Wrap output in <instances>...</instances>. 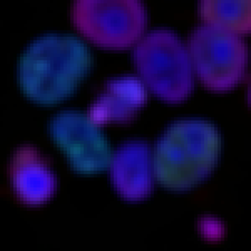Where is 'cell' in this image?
I'll use <instances>...</instances> for the list:
<instances>
[{
	"instance_id": "1",
	"label": "cell",
	"mask_w": 251,
	"mask_h": 251,
	"mask_svg": "<svg viewBox=\"0 0 251 251\" xmlns=\"http://www.w3.org/2000/svg\"><path fill=\"white\" fill-rule=\"evenodd\" d=\"M90 61L84 44L70 36L49 35L34 41L20 59V87L30 99L55 103L71 93Z\"/></svg>"
},
{
	"instance_id": "2",
	"label": "cell",
	"mask_w": 251,
	"mask_h": 251,
	"mask_svg": "<svg viewBox=\"0 0 251 251\" xmlns=\"http://www.w3.org/2000/svg\"><path fill=\"white\" fill-rule=\"evenodd\" d=\"M218 145V134L210 124L195 120L174 124L152 151L156 180L173 190L193 187L207 171Z\"/></svg>"
},
{
	"instance_id": "3",
	"label": "cell",
	"mask_w": 251,
	"mask_h": 251,
	"mask_svg": "<svg viewBox=\"0 0 251 251\" xmlns=\"http://www.w3.org/2000/svg\"><path fill=\"white\" fill-rule=\"evenodd\" d=\"M133 62L142 84L160 100L177 103L190 94L194 72L187 47L174 32L157 29L136 43Z\"/></svg>"
},
{
	"instance_id": "4",
	"label": "cell",
	"mask_w": 251,
	"mask_h": 251,
	"mask_svg": "<svg viewBox=\"0 0 251 251\" xmlns=\"http://www.w3.org/2000/svg\"><path fill=\"white\" fill-rule=\"evenodd\" d=\"M72 18L84 37L101 47L114 50L137 43L146 21L141 0H75Z\"/></svg>"
},
{
	"instance_id": "5",
	"label": "cell",
	"mask_w": 251,
	"mask_h": 251,
	"mask_svg": "<svg viewBox=\"0 0 251 251\" xmlns=\"http://www.w3.org/2000/svg\"><path fill=\"white\" fill-rule=\"evenodd\" d=\"M187 49L194 73L207 88L226 90L242 77L247 50L239 34L206 24L191 33Z\"/></svg>"
},
{
	"instance_id": "6",
	"label": "cell",
	"mask_w": 251,
	"mask_h": 251,
	"mask_svg": "<svg viewBox=\"0 0 251 251\" xmlns=\"http://www.w3.org/2000/svg\"><path fill=\"white\" fill-rule=\"evenodd\" d=\"M90 116L73 111L57 114L50 125L56 144L76 171L90 174L109 167L113 153Z\"/></svg>"
},
{
	"instance_id": "7",
	"label": "cell",
	"mask_w": 251,
	"mask_h": 251,
	"mask_svg": "<svg viewBox=\"0 0 251 251\" xmlns=\"http://www.w3.org/2000/svg\"><path fill=\"white\" fill-rule=\"evenodd\" d=\"M109 168L117 192L127 200L146 197L156 180L153 151L142 142H129L121 146L113 153Z\"/></svg>"
},
{
	"instance_id": "8",
	"label": "cell",
	"mask_w": 251,
	"mask_h": 251,
	"mask_svg": "<svg viewBox=\"0 0 251 251\" xmlns=\"http://www.w3.org/2000/svg\"><path fill=\"white\" fill-rule=\"evenodd\" d=\"M13 188L20 199L37 204L53 194L56 181L50 168L33 148L23 147L14 154L10 165Z\"/></svg>"
},
{
	"instance_id": "9",
	"label": "cell",
	"mask_w": 251,
	"mask_h": 251,
	"mask_svg": "<svg viewBox=\"0 0 251 251\" xmlns=\"http://www.w3.org/2000/svg\"><path fill=\"white\" fill-rule=\"evenodd\" d=\"M109 93L102 97L91 110L95 122L124 120L143 100V89L135 80L124 79L110 84Z\"/></svg>"
},
{
	"instance_id": "10",
	"label": "cell",
	"mask_w": 251,
	"mask_h": 251,
	"mask_svg": "<svg viewBox=\"0 0 251 251\" xmlns=\"http://www.w3.org/2000/svg\"><path fill=\"white\" fill-rule=\"evenodd\" d=\"M206 24L237 34L251 32V0H200Z\"/></svg>"
},
{
	"instance_id": "11",
	"label": "cell",
	"mask_w": 251,
	"mask_h": 251,
	"mask_svg": "<svg viewBox=\"0 0 251 251\" xmlns=\"http://www.w3.org/2000/svg\"><path fill=\"white\" fill-rule=\"evenodd\" d=\"M250 100L251 101V87L250 91Z\"/></svg>"
}]
</instances>
